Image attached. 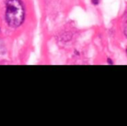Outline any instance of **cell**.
I'll return each instance as SVG.
<instances>
[{
	"instance_id": "6da1fadb",
	"label": "cell",
	"mask_w": 127,
	"mask_h": 126,
	"mask_svg": "<svg viewBox=\"0 0 127 126\" xmlns=\"http://www.w3.org/2000/svg\"><path fill=\"white\" fill-rule=\"evenodd\" d=\"M25 19V8L20 0H8L5 7V20L11 27H18Z\"/></svg>"
},
{
	"instance_id": "7a4b0ae2",
	"label": "cell",
	"mask_w": 127,
	"mask_h": 126,
	"mask_svg": "<svg viewBox=\"0 0 127 126\" xmlns=\"http://www.w3.org/2000/svg\"><path fill=\"white\" fill-rule=\"evenodd\" d=\"M124 32H125V36L127 37V24L125 25V30H124Z\"/></svg>"
},
{
	"instance_id": "3957f363",
	"label": "cell",
	"mask_w": 127,
	"mask_h": 126,
	"mask_svg": "<svg viewBox=\"0 0 127 126\" xmlns=\"http://www.w3.org/2000/svg\"><path fill=\"white\" fill-rule=\"evenodd\" d=\"M92 3L95 4H98V0H92Z\"/></svg>"
}]
</instances>
